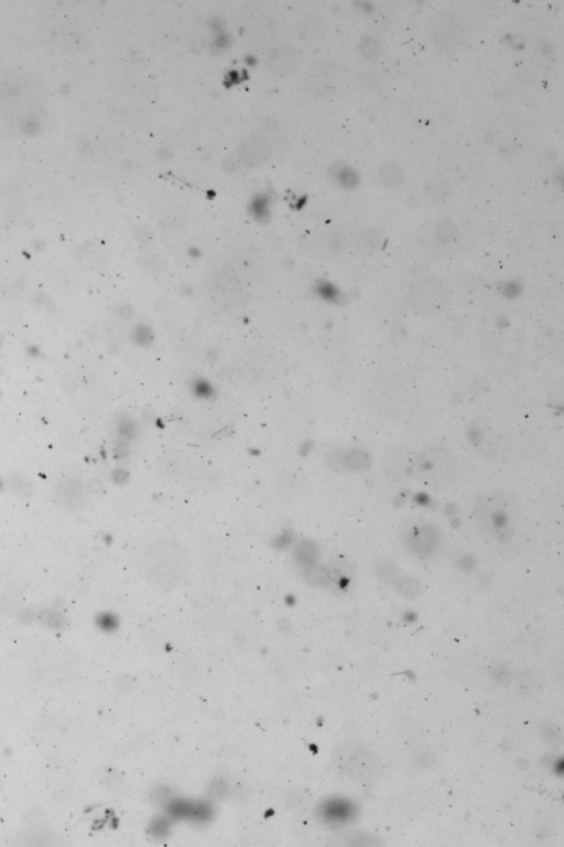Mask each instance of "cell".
<instances>
[{"label":"cell","mask_w":564,"mask_h":847,"mask_svg":"<svg viewBox=\"0 0 564 847\" xmlns=\"http://www.w3.org/2000/svg\"><path fill=\"white\" fill-rule=\"evenodd\" d=\"M476 523L484 535L508 544L515 536L519 522V508L512 495L493 493L484 497L475 508Z\"/></svg>","instance_id":"1"},{"label":"cell","mask_w":564,"mask_h":847,"mask_svg":"<svg viewBox=\"0 0 564 847\" xmlns=\"http://www.w3.org/2000/svg\"><path fill=\"white\" fill-rule=\"evenodd\" d=\"M458 466L449 449L436 447L414 458V473L420 484L431 489H443L458 477Z\"/></svg>","instance_id":"2"},{"label":"cell","mask_w":564,"mask_h":847,"mask_svg":"<svg viewBox=\"0 0 564 847\" xmlns=\"http://www.w3.org/2000/svg\"><path fill=\"white\" fill-rule=\"evenodd\" d=\"M343 770L355 781L371 783L382 774V763L371 750L360 746L353 747L344 760Z\"/></svg>","instance_id":"3"},{"label":"cell","mask_w":564,"mask_h":847,"mask_svg":"<svg viewBox=\"0 0 564 847\" xmlns=\"http://www.w3.org/2000/svg\"><path fill=\"white\" fill-rule=\"evenodd\" d=\"M414 458L406 447L396 446L388 449L382 458V470L386 478L396 484L407 482L414 473Z\"/></svg>","instance_id":"4"},{"label":"cell","mask_w":564,"mask_h":847,"mask_svg":"<svg viewBox=\"0 0 564 847\" xmlns=\"http://www.w3.org/2000/svg\"><path fill=\"white\" fill-rule=\"evenodd\" d=\"M516 691L521 696L532 698L543 689V676L537 669H523L515 678Z\"/></svg>","instance_id":"5"},{"label":"cell","mask_w":564,"mask_h":847,"mask_svg":"<svg viewBox=\"0 0 564 847\" xmlns=\"http://www.w3.org/2000/svg\"><path fill=\"white\" fill-rule=\"evenodd\" d=\"M461 36V27L456 20L451 18H441L439 25L436 26L434 39L439 47L445 51H450L458 44V38Z\"/></svg>","instance_id":"6"},{"label":"cell","mask_w":564,"mask_h":847,"mask_svg":"<svg viewBox=\"0 0 564 847\" xmlns=\"http://www.w3.org/2000/svg\"><path fill=\"white\" fill-rule=\"evenodd\" d=\"M378 180L386 188H398L406 181V173L400 164L389 160L378 168Z\"/></svg>","instance_id":"7"},{"label":"cell","mask_w":564,"mask_h":847,"mask_svg":"<svg viewBox=\"0 0 564 847\" xmlns=\"http://www.w3.org/2000/svg\"><path fill=\"white\" fill-rule=\"evenodd\" d=\"M412 549L420 555H429L436 547V536L434 529L428 526L414 529L410 535Z\"/></svg>","instance_id":"8"},{"label":"cell","mask_w":564,"mask_h":847,"mask_svg":"<svg viewBox=\"0 0 564 847\" xmlns=\"http://www.w3.org/2000/svg\"><path fill=\"white\" fill-rule=\"evenodd\" d=\"M425 191L431 200L441 201L450 196L451 184L445 179L434 177L425 181Z\"/></svg>","instance_id":"9"},{"label":"cell","mask_w":564,"mask_h":847,"mask_svg":"<svg viewBox=\"0 0 564 847\" xmlns=\"http://www.w3.org/2000/svg\"><path fill=\"white\" fill-rule=\"evenodd\" d=\"M360 55L368 61H376L382 58V46L373 36H362L358 44Z\"/></svg>","instance_id":"10"},{"label":"cell","mask_w":564,"mask_h":847,"mask_svg":"<svg viewBox=\"0 0 564 847\" xmlns=\"http://www.w3.org/2000/svg\"><path fill=\"white\" fill-rule=\"evenodd\" d=\"M396 588L397 591L406 597V598L416 599L420 596L421 593V586L419 582L411 578V577H402L400 580H397Z\"/></svg>","instance_id":"11"},{"label":"cell","mask_w":564,"mask_h":847,"mask_svg":"<svg viewBox=\"0 0 564 847\" xmlns=\"http://www.w3.org/2000/svg\"><path fill=\"white\" fill-rule=\"evenodd\" d=\"M541 737L549 748L559 749L562 745V735L559 728L554 724H543L541 726Z\"/></svg>","instance_id":"12"},{"label":"cell","mask_w":564,"mask_h":847,"mask_svg":"<svg viewBox=\"0 0 564 847\" xmlns=\"http://www.w3.org/2000/svg\"><path fill=\"white\" fill-rule=\"evenodd\" d=\"M334 170H336L334 175L345 188H355L360 182L358 173H355L352 168L347 167L345 164H341V167H338L336 164Z\"/></svg>","instance_id":"13"},{"label":"cell","mask_w":564,"mask_h":847,"mask_svg":"<svg viewBox=\"0 0 564 847\" xmlns=\"http://www.w3.org/2000/svg\"><path fill=\"white\" fill-rule=\"evenodd\" d=\"M489 676L500 685L507 686L513 681V674L507 667L502 665H493L489 669Z\"/></svg>","instance_id":"14"},{"label":"cell","mask_w":564,"mask_h":847,"mask_svg":"<svg viewBox=\"0 0 564 847\" xmlns=\"http://www.w3.org/2000/svg\"><path fill=\"white\" fill-rule=\"evenodd\" d=\"M436 236L441 242H450L456 236V229L451 221L440 222L436 227Z\"/></svg>","instance_id":"15"},{"label":"cell","mask_w":564,"mask_h":847,"mask_svg":"<svg viewBox=\"0 0 564 847\" xmlns=\"http://www.w3.org/2000/svg\"><path fill=\"white\" fill-rule=\"evenodd\" d=\"M436 761H438V758H436L434 752H420L417 757H416V759H414L416 765L420 769H425V770L434 768V765H436Z\"/></svg>","instance_id":"16"},{"label":"cell","mask_w":564,"mask_h":847,"mask_svg":"<svg viewBox=\"0 0 564 847\" xmlns=\"http://www.w3.org/2000/svg\"><path fill=\"white\" fill-rule=\"evenodd\" d=\"M382 565L384 566H380L378 569L379 578L387 584L395 582L396 577H397V571L395 567L388 563L382 564Z\"/></svg>","instance_id":"17"}]
</instances>
